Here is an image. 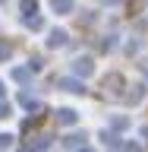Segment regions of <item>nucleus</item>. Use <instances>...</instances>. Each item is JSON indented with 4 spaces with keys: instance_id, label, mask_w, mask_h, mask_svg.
I'll use <instances>...</instances> for the list:
<instances>
[{
    "instance_id": "1",
    "label": "nucleus",
    "mask_w": 148,
    "mask_h": 152,
    "mask_svg": "<svg viewBox=\"0 0 148 152\" xmlns=\"http://www.w3.org/2000/svg\"><path fill=\"white\" fill-rule=\"evenodd\" d=\"M73 73L79 76V79L92 76L95 73V60H92V57H76V60H73Z\"/></svg>"
},
{
    "instance_id": "2",
    "label": "nucleus",
    "mask_w": 148,
    "mask_h": 152,
    "mask_svg": "<svg viewBox=\"0 0 148 152\" xmlns=\"http://www.w3.org/2000/svg\"><path fill=\"white\" fill-rule=\"evenodd\" d=\"M57 86H60L63 92H73V95H82L85 92V83L76 79V76H63V79H57Z\"/></svg>"
},
{
    "instance_id": "3",
    "label": "nucleus",
    "mask_w": 148,
    "mask_h": 152,
    "mask_svg": "<svg viewBox=\"0 0 148 152\" xmlns=\"http://www.w3.org/2000/svg\"><path fill=\"white\" fill-rule=\"evenodd\" d=\"M76 121H79V111H73V108H60V111H57V124H63V127H73Z\"/></svg>"
},
{
    "instance_id": "4",
    "label": "nucleus",
    "mask_w": 148,
    "mask_h": 152,
    "mask_svg": "<svg viewBox=\"0 0 148 152\" xmlns=\"http://www.w3.org/2000/svg\"><path fill=\"white\" fill-rule=\"evenodd\" d=\"M66 41H69V35H66L63 28H54V32H51V38H47V48H63Z\"/></svg>"
},
{
    "instance_id": "5",
    "label": "nucleus",
    "mask_w": 148,
    "mask_h": 152,
    "mask_svg": "<svg viewBox=\"0 0 148 152\" xmlns=\"http://www.w3.org/2000/svg\"><path fill=\"white\" fill-rule=\"evenodd\" d=\"M51 7H54V13H60V16H69L76 7V0H51Z\"/></svg>"
},
{
    "instance_id": "6",
    "label": "nucleus",
    "mask_w": 148,
    "mask_h": 152,
    "mask_svg": "<svg viewBox=\"0 0 148 152\" xmlns=\"http://www.w3.org/2000/svg\"><path fill=\"white\" fill-rule=\"evenodd\" d=\"M85 140H88L85 133H69V136L63 140V146H66V149H82V146H85Z\"/></svg>"
},
{
    "instance_id": "7",
    "label": "nucleus",
    "mask_w": 148,
    "mask_h": 152,
    "mask_svg": "<svg viewBox=\"0 0 148 152\" xmlns=\"http://www.w3.org/2000/svg\"><path fill=\"white\" fill-rule=\"evenodd\" d=\"M28 149H32V152H47V149H51V136H38Z\"/></svg>"
},
{
    "instance_id": "8",
    "label": "nucleus",
    "mask_w": 148,
    "mask_h": 152,
    "mask_svg": "<svg viewBox=\"0 0 148 152\" xmlns=\"http://www.w3.org/2000/svg\"><path fill=\"white\" fill-rule=\"evenodd\" d=\"M101 140H104V146H107V149H117V146H120L117 133H110V130H104V133H101Z\"/></svg>"
},
{
    "instance_id": "9",
    "label": "nucleus",
    "mask_w": 148,
    "mask_h": 152,
    "mask_svg": "<svg viewBox=\"0 0 148 152\" xmlns=\"http://www.w3.org/2000/svg\"><path fill=\"white\" fill-rule=\"evenodd\" d=\"M19 10H22V16H32V13H38V0H22Z\"/></svg>"
},
{
    "instance_id": "10",
    "label": "nucleus",
    "mask_w": 148,
    "mask_h": 152,
    "mask_svg": "<svg viewBox=\"0 0 148 152\" xmlns=\"http://www.w3.org/2000/svg\"><path fill=\"white\" fill-rule=\"evenodd\" d=\"M28 76H32L28 66H16V70H13V79H16V83H28Z\"/></svg>"
},
{
    "instance_id": "11",
    "label": "nucleus",
    "mask_w": 148,
    "mask_h": 152,
    "mask_svg": "<svg viewBox=\"0 0 148 152\" xmlns=\"http://www.w3.org/2000/svg\"><path fill=\"white\" fill-rule=\"evenodd\" d=\"M19 102L25 104V108H38V102H35V98H32L28 92H22V95H19Z\"/></svg>"
},
{
    "instance_id": "12",
    "label": "nucleus",
    "mask_w": 148,
    "mask_h": 152,
    "mask_svg": "<svg viewBox=\"0 0 148 152\" xmlns=\"http://www.w3.org/2000/svg\"><path fill=\"white\" fill-rule=\"evenodd\" d=\"M9 146H13V136H9V133H0V152L9 149Z\"/></svg>"
},
{
    "instance_id": "13",
    "label": "nucleus",
    "mask_w": 148,
    "mask_h": 152,
    "mask_svg": "<svg viewBox=\"0 0 148 152\" xmlns=\"http://www.w3.org/2000/svg\"><path fill=\"white\" fill-rule=\"evenodd\" d=\"M9 114H13V108H9V104H6V102H0V121H6Z\"/></svg>"
},
{
    "instance_id": "14",
    "label": "nucleus",
    "mask_w": 148,
    "mask_h": 152,
    "mask_svg": "<svg viewBox=\"0 0 148 152\" xmlns=\"http://www.w3.org/2000/svg\"><path fill=\"white\" fill-rule=\"evenodd\" d=\"M126 124H129L126 117H113V130H126Z\"/></svg>"
},
{
    "instance_id": "15",
    "label": "nucleus",
    "mask_w": 148,
    "mask_h": 152,
    "mask_svg": "<svg viewBox=\"0 0 148 152\" xmlns=\"http://www.w3.org/2000/svg\"><path fill=\"white\" fill-rule=\"evenodd\" d=\"M139 98H142V86H136V92H129V102L136 104V102H139Z\"/></svg>"
},
{
    "instance_id": "16",
    "label": "nucleus",
    "mask_w": 148,
    "mask_h": 152,
    "mask_svg": "<svg viewBox=\"0 0 148 152\" xmlns=\"http://www.w3.org/2000/svg\"><path fill=\"white\" fill-rule=\"evenodd\" d=\"M0 60H9V48L6 45H0Z\"/></svg>"
},
{
    "instance_id": "17",
    "label": "nucleus",
    "mask_w": 148,
    "mask_h": 152,
    "mask_svg": "<svg viewBox=\"0 0 148 152\" xmlns=\"http://www.w3.org/2000/svg\"><path fill=\"white\" fill-rule=\"evenodd\" d=\"M126 152H139V146H132V142H129V146H126Z\"/></svg>"
},
{
    "instance_id": "18",
    "label": "nucleus",
    "mask_w": 148,
    "mask_h": 152,
    "mask_svg": "<svg viewBox=\"0 0 148 152\" xmlns=\"http://www.w3.org/2000/svg\"><path fill=\"white\" fill-rule=\"evenodd\" d=\"M76 152H95V149H88V146H82V149H76Z\"/></svg>"
},
{
    "instance_id": "19",
    "label": "nucleus",
    "mask_w": 148,
    "mask_h": 152,
    "mask_svg": "<svg viewBox=\"0 0 148 152\" xmlns=\"http://www.w3.org/2000/svg\"><path fill=\"white\" fill-rule=\"evenodd\" d=\"M101 3H117V0H101Z\"/></svg>"
},
{
    "instance_id": "20",
    "label": "nucleus",
    "mask_w": 148,
    "mask_h": 152,
    "mask_svg": "<svg viewBox=\"0 0 148 152\" xmlns=\"http://www.w3.org/2000/svg\"><path fill=\"white\" fill-rule=\"evenodd\" d=\"M0 98H3V83H0Z\"/></svg>"
},
{
    "instance_id": "21",
    "label": "nucleus",
    "mask_w": 148,
    "mask_h": 152,
    "mask_svg": "<svg viewBox=\"0 0 148 152\" xmlns=\"http://www.w3.org/2000/svg\"><path fill=\"white\" fill-rule=\"evenodd\" d=\"M19 152H32V149H28V146H25V149H19Z\"/></svg>"
},
{
    "instance_id": "22",
    "label": "nucleus",
    "mask_w": 148,
    "mask_h": 152,
    "mask_svg": "<svg viewBox=\"0 0 148 152\" xmlns=\"http://www.w3.org/2000/svg\"><path fill=\"white\" fill-rule=\"evenodd\" d=\"M0 3H3V0H0Z\"/></svg>"
}]
</instances>
